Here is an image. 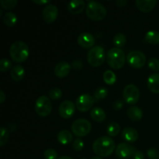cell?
Listing matches in <instances>:
<instances>
[{"mask_svg": "<svg viewBox=\"0 0 159 159\" xmlns=\"http://www.w3.org/2000/svg\"><path fill=\"white\" fill-rule=\"evenodd\" d=\"M115 142L110 137L102 136L94 141L93 150L99 157H108L115 150Z\"/></svg>", "mask_w": 159, "mask_h": 159, "instance_id": "6da1fadb", "label": "cell"}, {"mask_svg": "<svg viewBox=\"0 0 159 159\" xmlns=\"http://www.w3.org/2000/svg\"><path fill=\"white\" fill-rule=\"evenodd\" d=\"M29 48L23 41H16L9 48V54L12 61L17 63H23L29 57Z\"/></svg>", "mask_w": 159, "mask_h": 159, "instance_id": "7a4b0ae2", "label": "cell"}, {"mask_svg": "<svg viewBox=\"0 0 159 159\" xmlns=\"http://www.w3.org/2000/svg\"><path fill=\"white\" fill-rule=\"evenodd\" d=\"M107 61L113 69H120L125 64V53L120 48H112L107 54Z\"/></svg>", "mask_w": 159, "mask_h": 159, "instance_id": "3957f363", "label": "cell"}, {"mask_svg": "<svg viewBox=\"0 0 159 159\" xmlns=\"http://www.w3.org/2000/svg\"><path fill=\"white\" fill-rule=\"evenodd\" d=\"M86 15L91 20L100 21L107 16V9L100 3L89 2L86 6Z\"/></svg>", "mask_w": 159, "mask_h": 159, "instance_id": "277c9868", "label": "cell"}, {"mask_svg": "<svg viewBox=\"0 0 159 159\" xmlns=\"http://www.w3.org/2000/svg\"><path fill=\"white\" fill-rule=\"evenodd\" d=\"M106 59L105 51L101 46H95L89 50L87 56L89 64L93 67H99L103 64Z\"/></svg>", "mask_w": 159, "mask_h": 159, "instance_id": "5b68a950", "label": "cell"}, {"mask_svg": "<svg viewBox=\"0 0 159 159\" xmlns=\"http://www.w3.org/2000/svg\"><path fill=\"white\" fill-rule=\"evenodd\" d=\"M35 110L39 116H48L52 110V104L49 98L46 96H40L36 101Z\"/></svg>", "mask_w": 159, "mask_h": 159, "instance_id": "8992f818", "label": "cell"}, {"mask_svg": "<svg viewBox=\"0 0 159 159\" xmlns=\"http://www.w3.org/2000/svg\"><path fill=\"white\" fill-rule=\"evenodd\" d=\"M92 129V124L85 119H78L71 125V130L77 137H85Z\"/></svg>", "mask_w": 159, "mask_h": 159, "instance_id": "52a82bcc", "label": "cell"}, {"mask_svg": "<svg viewBox=\"0 0 159 159\" xmlns=\"http://www.w3.org/2000/svg\"><path fill=\"white\" fill-rule=\"evenodd\" d=\"M127 63L134 68H141L146 63V57L140 51H132L127 56Z\"/></svg>", "mask_w": 159, "mask_h": 159, "instance_id": "ba28073f", "label": "cell"}, {"mask_svg": "<svg viewBox=\"0 0 159 159\" xmlns=\"http://www.w3.org/2000/svg\"><path fill=\"white\" fill-rule=\"evenodd\" d=\"M124 98L127 103L134 105L139 100L140 92L136 85L130 84L127 85L124 89Z\"/></svg>", "mask_w": 159, "mask_h": 159, "instance_id": "9c48e42d", "label": "cell"}, {"mask_svg": "<svg viewBox=\"0 0 159 159\" xmlns=\"http://www.w3.org/2000/svg\"><path fill=\"white\" fill-rule=\"evenodd\" d=\"M93 103H94V99L93 96L87 93H84L77 98L75 106L79 111L86 112L93 107Z\"/></svg>", "mask_w": 159, "mask_h": 159, "instance_id": "30bf717a", "label": "cell"}, {"mask_svg": "<svg viewBox=\"0 0 159 159\" xmlns=\"http://www.w3.org/2000/svg\"><path fill=\"white\" fill-rule=\"evenodd\" d=\"M60 116L64 119H69L75 112V106L71 101L65 100L60 104L58 108Z\"/></svg>", "mask_w": 159, "mask_h": 159, "instance_id": "8fae6325", "label": "cell"}, {"mask_svg": "<svg viewBox=\"0 0 159 159\" xmlns=\"http://www.w3.org/2000/svg\"><path fill=\"white\" fill-rule=\"evenodd\" d=\"M135 153V148L127 143H120L116 148V156L120 159H127Z\"/></svg>", "mask_w": 159, "mask_h": 159, "instance_id": "7c38bea8", "label": "cell"}, {"mask_svg": "<svg viewBox=\"0 0 159 159\" xmlns=\"http://www.w3.org/2000/svg\"><path fill=\"white\" fill-rule=\"evenodd\" d=\"M58 14V9L54 5L49 4L44 7L43 10V19L46 23H51L56 20Z\"/></svg>", "mask_w": 159, "mask_h": 159, "instance_id": "4fadbf2b", "label": "cell"}, {"mask_svg": "<svg viewBox=\"0 0 159 159\" xmlns=\"http://www.w3.org/2000/svg\"><path fill=\"white\" fill-rule=\"evenodd\" d=\"M78 43L83 48H90L95 43V38L89 33H82L78 37Z\"/></svg>", "mask_w": 159, "mask_h": 159, "instance_id": "5bb4252c", "label": "cell"}, {"mask_svg": "<svg viewBox=\"0 0 159 159\" xmlns=\"http://www.w3.org/2000/svg\"><path fill=\"white\" fill-rule=\"evenodd\" d=\"M71 65L66 61H61L54 68V74L58 78H65L71 71Z\"/></svg>", "mask_w": 159, "mask_h": 159, "instance_id": "9a60e30c", "label": "cell"}, {"mask_svg": "<svg viewBox=\"0 0 159 159\" xmlns=\"http://www.w3.org/2000/svg\"><path fill=\"white\" fill-rule=\"evenodd\" d=\"M85 7V3L82 0H73L70 2L68 5V9L69 12L74 15L82 13Z\"/></svg>", "mask_w": 159, "mask_h": 159, "instance_id": "2e32d148", "label": "cell"}, {"mask_svg": "<svg viewBox=\"0 0 159 159\" xmlns=\"http://www.w3.org/2000/svg\"><path fill=\"white\" fill-rule=\"evenodd\" d=\"M156 0H137L135 2L137 7L143 12H149L156 5Z\"/></svg>", "mask_w": 159, "mask_h": 159, "instance_id": "e0dca14e", "label": "cell"}, {"mask_svg": "<svg viewBox=\"0 0 159 159\" xmlns=\"http://www.w3.org/2000/svg\"><path fill=\"white\" fill-rule=\"evenodd\" d=\"M148 87L152 93H159V73L152 74L148 79Z\"/></svg>", "mask_w": 159, "mask_h": 159, "instance_id": "ac0fdd59", "label": "cell"}, {"mask_svg": "<svg viewBox=\"0 0 159 159\" xmlns=\"http://www.w3.org/2000/svg\"><path fill=\"white\" fill-rule=\"evenodd\" d=\"M122 137L127 142L134 143L138 140V133L132 127H127L122 131Z\"/></svg>", "mask_w": 159, "mask_h": 159, "instance_id": "d6986e66", "label": "cell"}, {"mask_svg": "<svg viewBox=\"0 0 159 159\" xmlns=\"http://www.w3.org/2000/svg\"><path fill=\"white\" fill-rule=\"evenodd\" d=\"M11 78L15 82H20L25 77V70L21 65H16L11 69Z\"/></svg>", "mask_w": 159, "mask_h": 159, "instance_id": "ffe728a7", "label": "cell"}, {"mask_svg": "<svg viewBox=\"0 0 159 159\" xmlns=\"http://www.w3.org/2000/svg\"><path fill=\"white\" fill-rule=\"evenodd\" d=\"M57 138L58 142L60 144H64V145L70 144L73 140V136L71 133L67 130H61L58 133V134H57Z\"/></svg>", "mask_w": 159, "mask_h": 159, "instance_id": "44dd1931", "label": "cell"}, {"mask_svg": "<svg viewBox=\"0 0 159 159\" xmlns=\"http://www.w3.org/2000/svg\"><path fill=\"white\" fill-rule=\"evenodd\" d=\"M90 116L93 120L96 122H102L106 119V113L100 107H95L90 112Z\"/></svg>", "mask_w": 159, "mask_h": 159, "instance_id": "7402d4cb", "label": "cell"}, {"mask_svg": "<svg viewBox=\"0 0 159 159\" xmlns=\"http://www.w3.org/2000/svg\"><path fill=\"white\" fill-rule=\"evenodd\" d=\"M127 115L129 118L134 121H138L141 120L143 116V112L139 107H131L127 110Z\"/></svg>", "mask_w": 159, "mask_h": 159, "instance_id": "603a6c76", "label": "cell"}, {"mask_svg": "<svg viewBox=\"0 0 159 159\" xmlns=\"http://www.w3.org/2000/svg\"><path fill=\"white\" fill-rule=\"evenodd\" d=\"M3 22H4L5 25H6L7 26H9V27L14 26L17 23L16 15L12 12H6L3 16Z\"/></svg>", "mask_w": 159, "mask_h": 159, "instance_id": "cb8c5ba5", "label": "cell"}, {"mask_svg": "<svg viewBox=\"0 0 159 159\" xmlns=\"http://www.w3.org/2000/svg\"><path fill=\"white\" fill-rule=\"evenodd\" d=\"M145 40L151 44H158L159 43V32L155 30H150L146 34Z\"/></svg>", "mask_w": 159, "mask_h": 159, "instance_id": "d4e9b609", "label": "cell"}, {"mask_svg": "<svg viewBox=\"0 0 159 159\" xmlns=\"http://www.w3.org/2000/svg\"><path fill=\"white\" fill-rule=\"evenodd\" d=\"M113 44L116 46V48H122L126 43V36L124 34H122V33L116 34L115 37H113Z\"/></svg>", "mask_w": 159, "mask_h": 159, "instance_id": "484cf974", "label": "cell"}, {"mask_svg": "<svg viewBox=\"0 0 159 159\" xmlns=\"http://www.w3.org/2000/svg\"><path fill=\"white\" fill-rule=\"evenodd\" d=\"M120 127L119 124L116 122H112L109 124L107 128V132L110 137H116L119 134Z\"/></svg>", "mask_w": 159, "mask_h": 159, "instance_id": "4316f807", "label": "cell"}, {"mask_svg": "<svg viewBox=\"0 0 159 159\" xmlns=\"http://www.w3.org/2000/svg\"><path fill=\"white\" fill-rule=\"evenodd\" d=\"M103 81L107 85H113L116 81V77L114 72L110 70L105 71L103 74Z\"/></svg>", "mask_w": 159, "mask_h": 159, "instance_id": "83f0119b", "label": "cell"}, {"mask_svg": "<svg viewBox=\"0 0 159 159\" xmlns=\"http://www.w3.org/2000/svg\"><path fill=\"white\" fill-rule=\"evenodd\" d=\"M48 95H49L50 99H53V100H58L61 98L62 91L61 90V89L57 88V87H54L50 89Z\"/></svg>", "mask_w": 159, "mask_h": 159, "instance_id": "f1b7e54d", "label": "cell"}, {"mask_svg": "<svg viewBox=\"0 0 159 159\" xmlns=\"http://www.w3.org/2000/svg\"><path fill=\"white\" fill-rule=\"evenodd\" d=\"M107 95H108V90L104 87H99L95 91L94 97L97 100H102L107 97Z\"/></svg>", "mask_w": 159, "mask_h": 159, "instance_id": "f546056e", "label": "cell"}, {"mask_svg": "<svg viewBox=\"0 0 159 159\" xmlns=\"http://www.w3.org/2000/svg\"><path fill=\"white\" fill-rule=\"evenodd\" d=\"M17 3H18L17 0H1L0 1V4H1L2 9H6V10H10V9L15 8Z\"/></svg>", "mask_w": 159, "mask_h": 159, "instance_id": "4dcf8cb0", "label": "cell"}, {"mask_svg": "<svg viewBox=\"0 0 159 159\" xmlns=\"http://www.w3.org/2000/svg\"><path fill=\"white\" fill-rule=\"evenodd\" d=\"M0 130H1V137H0V146H1V147H2V146H4L5 144L7 143L8 140H9V131H8V130L6 128H5V127H1Z\"/></svg>", "mask_w": 159, "mask_h": 159, "instance_id": "1f68e13d", "label": "cell"}, {"mask_svg": "<svg viewBox=\"0 0 159 159\" xmlns=\"http://www.w3.org/2000/svg\"><path fill=\"white\" fill-rule=\"evenodd\" d=\"M12 68V62L7 58H3L0 61V71L5 72Z\"/></svg>", "mask_w": 159, "mask_h": 159, "instance_id": "d6a6232c", "label": "cell"}, {"mask_svg": "<svg viewBox=\"0 0 159 159\" xmlns=\"http://www.w3.org/2000/svg\"><path fill=\"white\" fill-rule=\"evenodd\" d=\"M148 67L154 71H159V60L155 57H152L148 61Z\"/></svg>", "mask_w": 159, "mask_h": 159, "instance_id": "836d02e7", "label": "cell"}, {"mask_svg": "<svg viewBox=\"0 0 159 159\" xmlns=\"http://www.w3.org/2000/svg\"><path fill=\"white\" fill-rule=\"evenodd\" d=\"M43 156L45 159H57V153L54 149L48 148L44 152Z\"/></svg>", "mask_w": 159, "mask_h": 159, "instance_id": "e575fe53", "label": "cell"}, {"mask_svg": "<svg viewBox=\"0 0 159 159\" xmlns=\"http://www.w3.org/2000/svg\"><path fill=\"white\" fill-rule=\"evenodd\" d=\"M84 147V143L83 141L80 138H77V139L75 140L74 143H73V148L76 152H80L82 150Z\"/></svg>", "mask_w": 159, "mask_h": 159, "instance_id": "d590c367", "label": "cell"}, {"mask_svg": "<svg viewBox=\"0 0 159 159\" xmlns=\"http://www.w3.org/2000/svg\"><path fill=\"white\" fill-rule=\"evenodd\" d=\"M147 155L149 158L151 159H157L159 157V155L158 153V151L155 148H150L147 152Z\"/></svg>", "mask_w": 159, "mask_h": 159, "instance_id": "8d00e7d4", "label": "cell"}, {"mask_svg": "<svg viewBox=\"0 0 159 159\" xmlns=\"http://www.w3.org/2000/svg\"><path fill=\"white\" fill-rule=\"evenodd\" d=\"M83 67V64L81 60L76 59L72 61V68L75 70H81Z\"/></svg>", "mask_w": 159, "mask_h": 159, "instance_id": "74e56055", "label": "cell"}, {"mask_svg": "<svg viewBox=\"0 0 159 159\" xmlns=\"http://www.w3.org/2000/svg\"><path fill=\"white\" fill-rule=\"evenodd\" d=\"M134 159H144V155L143 152H140V151H137L133 155Z\"/></svg>", "mask_w": 159, "mask_h": 159, "instance_id": "f35d334b", "label": "cell"}, {"mask_svg": "<svg viewBox=\"0 0 159 159\" xmlns=\"http://www.w3.org/2000/svg\"><path fill=\"white\" fill-rule=\"evenodd\" d=\"M127 0H117L116 1V6H119V7H123V6H125L127 5Z\"/></svg>", "mask_w": 159, "mask_h": 159, "instance_id": "ab89813d", "label": "cell"}, {"mask_svg": "<svg viewBox=\"0 0 159 159\" xmlns=\"http://www.w3.org/2000/svg\"><path fill=\"white\" fill-rule=\"evenodd\" d=\"M33 2L41 6V5L48 4V3L50 2V1H46V0H33Z\"/></svg>", "mask_w": 159, "mask_h": 159, "instance_id": "60d3db41", "label": "cell"}, {"mask_svg": "<svg viewBox=\"0 0 159 159\" xmlns=\"http://www.w3.org/2000/svg\"><path fill=\"white\" fill-rule=\"evenodd\" d=\"M114 108L116 109V110H119V109H120L121 107H123V102H121V101H116V102L114 103Z\"/></svg>", "mask_w": 159, "mask_h": 159, "instance_id": "b9f144b4", "label": "cell"}, {"mask_svg": "<svg viewBox=\"0 0 159 159\" xmlns=\"http://www.w3.org/2000/svg\"><path fill=\"white\" fill-rule=\"evenodd\" d=\"M5 100H6V95L3 93L2 90H1L0 91V103H3Z\"/></svg>", "mask_w": 159, "mask_h": 159, "instance_id": "7bdbcfd3", "label": "cell"}, {"mask_svg": "<svg viewBox=\"0 0 159 159\" xmlns=\"http://www.w3.org/2000/svg\"><path fill=\"white\" fill-rule=\"evenodd\" d=\"M9 130H10V131H15L16 128V126L14 124H10L9 125Z\"/></svg>", "mask_w": 159, "mask_h": 159, "instance_id": "ee69618b", "label": "cell"}, {"mask_svg": "<svg viewBox=\"0 0 159 159\" xmlns=\"http://www.w3.org/2000/svg\"><path fill=\"white\" fill-rule=\"evenodd\" d=\"M57 159H72V158H70V157H68V156H61Z\"/></svg>", "mask_w": 159, "mask_h": 159, "instance_id": "f6af8a7d", "label": "cell"}, {"mask_svg": "<svg viewBox=\"0 0 159 159\" xmlns=\"http://www.w3.org/2000/svg\"><path fill=\"white\" fill-rule=\"evenodd\" d=\"M91 159H102V158H101L100 157H99V156H95V157H93V158H92Z\"/></svg>", "mask_w": 159, "mask_h": 159, "instance_id": "bcb514c9", "label": "cell"}, {"mask_svg": "<svg viewBox=\"0 0 159 159\" xmlns=\"http://www.w3.org/2000/svg\"><path fill=\"white\" fill-rule=\"evenodd\" d=\"M81 159H86V158H81Z\"/></svg>", "mask_w": 159, "mask_h": 159, "instance_id": "7dc6e473", "label": "cell"}, {"mask_svg": "<svg viewBox=\"0 0 159 159\" xmlns=\"http://www.w3.org/2000/svg\"><path fill=\"white\" fill-rule=\"evenodd\" d=\"M158 159H159V157H158Z\"/></svg>", "mask_w": 159, "mask_h": 159, "instance_id": "c3c4849f", "label": "cell"}]
</instances>
